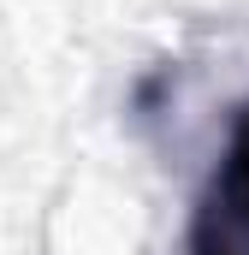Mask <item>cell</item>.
<instances>
[{
	"label": "cell",
	"mask_w": 249,
	"mask_h": 255,
	"mask_svg": "<svg viewBox=\"0 0 249 255\" xmlns=\"http://www.w3.org/2000/svg\"><path fill=\"white\" fill-rule=\"evenodd\" d=\"M184 255H249V101L232 119V136L190 208Z\"/></svg>",
	"instance_id": "6da1fadb"
}]
</instances>
